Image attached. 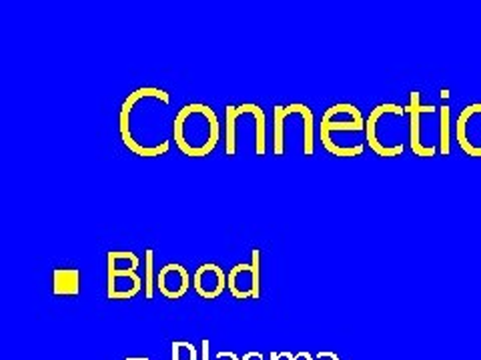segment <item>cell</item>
Listing matches in <instances>:
<instances>
[{"instance_id": "12", "label": "cell", "mask_w": 481, "mask_h": 360, "mask_svg": "<svg viewBox=\"0 0 481 360\" xmlns=\"http://www.w3.org/2000/svg\"><path fill=\"white\" fill-rule=\"evenodd\" d=\"M81 268H55L53 270V294L55 296H79L81 294Z\"/></svg>"}, {"instance_id": "8", "label": "cell", "mask_w": 481, "mask_h": 360, "mask_svg": "<svg viewBox=\"0 0 481 360\" xmlns=\"http://www.w3.org/2000/svg\"><path fill=\"white\" fill-rule=\"evenodd\" d=\"M407 114H409V147H411L413 154L415 156H421V159H429V156H435L437 150L426 147V138H423V116L427 112L435 110L433 105H421V93L419 91H413L409 94V107L405 108Z\"/></svg>"}, {"instance_id": "2", "label": "cell", "mask_w": 481, "mask_h": 360, "mask_svg": "<svg viewBox=\"0 0 481 360\" xmlns=\"http://www.w3.org/2000/svg\"><path fill=\"white\" fill-rule=\"evenodd\" d=\"M220 140V122L213 107L205 102H187L177 110L173 142L189 159H205Z\"/></svg>"}, {"instance_id": "16", "label": "cell", "mask_w": 481, "mask_h": 360, "mask_svg": "<svg viewBox=\"0 0 481 360\" xmlns=\"http://www.w3.org/2000/svg\"><path fill=\"white\" fill-rule=\"evenodd\" d=\"M449 120H452V108L443 105V107H440V154H443V156H447L452 152Z\"/></svg>"}, {"instance_id": "19", "label": "cell", "mask_w": 481, "mask_h": 360, "mask_svg": "<svg viewBox=\"0 0 481 360\" xmlns=\"http://www.w3.org/2000/svg\"><path fill=\"white\" fill-rule=\"evenodd\" d=\"M241 360H265V356H263V352H259V350H249V352H245L241 356Z\"/></svg>"}, {"instance_id": "10", "label": "cell", "mask_w": 481, "mask_h": 360, "mask_svg": "<svg viewBox=\"0 0 481 360\" xmlns=\"http://www.w3.org/2000/svg\"><path fill=\"white\" fill-rule=\"evenodd\" d=\"M192 279L189 270L179 262H169L159 270L157 276V291L165 296L166 300H180L191 288Z\"/></svg>"}, {"instance_id": "5", "label": "cell", "mask_w": 481, "mask_h": 360, "mask_svg": "<svg viewBox=\"0 0 481 360\" xmlns=\"http://www.w3.org/2000/svg\"><path fill=\"white\" fill-rule=\"evenodd\" d=\"M365 134V122H321V145L325 150L339 159H355L365 150L363 140H355L349 136Z\"/></svg>"}, {"instance_id": "21", "label": "cell", "mask_w": 481, "mask_h": 360, "mask_svg": "<svg viewBox=\"0 0 481 360\" xmlns=\"http://www.w3.org/2000/svg\"><path fill=\"white\" fill-rule=\"evenodd\" d=\"M315 360H339V356H337L335 352H327V350H323V352H317Z\"/></svg>"}, {"instance_id": "18", "label": "cell", "mask_w": 481, "mask_h": 360, "mask_svg": "<svg viewBox=\"0 0 481 360\" xmlns=\"http://www.w3.org/2000/svg\"><path fill=\"white\" fill-rule=\"evenodd\" d=\"M291 356H293V352H291ZM291 356H289V350H277L269 354V360H289Z\"/></svg>"}, {"instance_id": "22", "label": "cell", "mask_w": 481, "mask_h": 360, "mask_svg": "<svg viewBox=\"0 0 481 360\" xmlns=\"http://www.w3.org/2000/svg\"><path fill=\"white\" fill-rule=\"evenodd\" d=\"M201 360H209V348H211V345H209V338H203V342H201Z\"/></svg>"}, {"instance_id": "3", "label": "cell", "mask_w": 481, "mask_h": 360, "mask_svg": "<svg viewBox=\"0 0 481 360\" xmlns=\"http://www.w3.org/2000/svg\"><path fill=\"white\" fill-rule=\"evenodd\" d=\"M241 124H253L255 156L267 154V116L257 102H241L225 107V156H235L239 150Z\"/></svg>"}, {"instance_id": "9", "label": "cell", "mask_w": 481, "mask_h": 360, "mask_svg": "<svg viewBox=\"0 0 481 360\" xmlns=\"http://www.w3.org/2000/svg\"><path fill=\"white\" fill-rule=\"evenodd\" d=\"M192 288L203 300H217L227 288V272L217 262H203L192 274Z\"/></svg>"}, {"instance_id": "13", "label": "cell", "mask_w": 481, "mask_h": 360, "mask_svg": "<svg viewBox=\"0 0 481 360\" xmlns=\"http://www.w3.org/2000/svg\"><path fill=\"white\" fill-rule=\"evenodd\" d=\"M321 122H365L361 110H359L355 105L351 102H337L329 107L323 116H321Z\"/></svg>"}, {"instance_id": "23", "label": "cell", "mask_w": 481, "mask_h": 360, "mask_svg": "<svg viewBox=\"0 0 481 360\" xmlns=\"http://www.w3.org/2000/svg\"><path fill=\"white\" fill-rule=\"evenodd\" d=\"M124 360H151L149 356H126Z\"/></svg>"}, {"instance_id": "17", "label": "cell", "mask_w": 481, "mask_h": 360, "mask_svg": "<svg viewBox=\"0 0 481 360\" xmlns=\"http://www.w3.org/2000/svg\"><path fill=\"white\" fill-rule=\"evenodd\" d=\"M199 352L192 342L187 340H173L171 342V360H197Z\"/></svg>"}, {"instance_id": "7", "label": "cell", "mask_w": 481, "mask_h": 360, "mask_svg": "<svg viewBox=\"0 0 481 360\" xmlns=\"http://www.w3.org/2000/svg\"><path fill=\"white\" fill-rule=\"evenodd\" d=\"M455 140L468 154L481 159V102L466 107L455 122Z\"/></svg>"}, {"instance_id": "11", "label": "cell", "mask_w": 481, "mask_h": 360, "mask_svg": "<svg viewBox=\"0 0 481 360\" xmlns=\"http://www.w3.org/2000/svg\"><path fill=\"white\" fill-rule=\"evenodd\" d=\"M145 291V280L133 270H107V298L133 300Z\"/></svg>"}, {"instance_id": "15", "label": "cell", "mask_w": 481, "mask_h": 360, "mask_svg": "<svg viewBox=\"0 0 481 360\" xmlns=\"http://www.w3.org/2000/svg\"><path fill=\"white\" fill-rule=\"evenodd\" d=\"M157 276L159 272L154 270V251L152 248H145V300H152L154 298V291H157Z\"/></svg>"}, {"instance_id": "14", "label": "cell", "mask_w": 481, "mask_h": 360, "mask_svg": "<svg viewBox=\"0 0 481 360\" xmlns=\"http://www.w3.org/2000/svg\"><path fill=\"white\" fill-rule=\"evenodd\" d=\"M140 268V258L131 251H109L107 253V270H133Z\"/></svg>"}, {"instance_id": "20", "label": "cell", "mask_w": 481, "mask_h": 360, "mask_svg": "<svg viewBox=\"0 0 481 360\" xmlns=\"http://www.w3.org/2000/svg\"><path fill=\"white\" fill-rule=\"evenodd\" d=\"M217 360H241V356L231 350H223V352H217Z\"/></svg>"}, {"instance_id": "4", "label": "cell", "mask_w": 481, "mask_h": 360, "mask_svg": "<svg viewBox=\"0 0 481 360\" xmlns=\"http://www.w3.org/2000/svg\"><path fill=\"white\" fill-rule=\"evenodd\" d=\"M289 124H301L303 156L315 154V116L305 102L273 107V154L283 156L287 150Z\"/></svg>"}, {"instance_id": "6", "label": "cell", "mask_w": 481, "mask_h": 360, "mask_svg": "<svg viewBox=\"0 0 481 360\" xmlns=\"http://www.w3.org/2000/svg\"><path fill=\"white\" fill-rule=\"evenodd\" d=\"M261 282V248H253L249 262H239L227 272V291L235 300H259Z\"/></svg>"}, {"instance_id": "1", "label": "cell", "mask_w": 481, "mask_h": 360, "mask_svg": "<svg viewBox=\"0 0 481 360\" xmlns=\"http://www.w3.org/2000/svg\"><path fill=\"white\" fill-rule=\"evenodd\" d=\"M173 100L165 88L138 86L119 108V134L124 148L140 159L165 156L173 145Z\"/></svg>"}]
</instances>
